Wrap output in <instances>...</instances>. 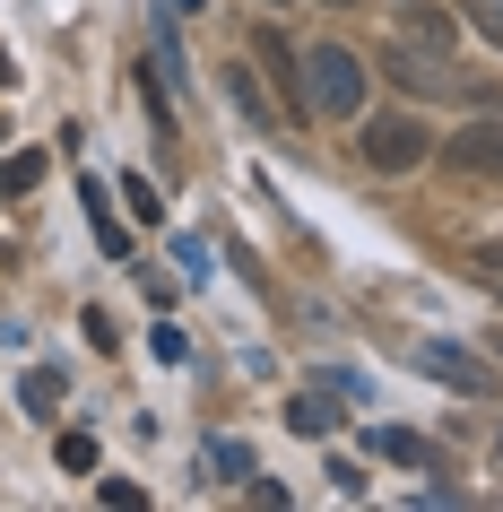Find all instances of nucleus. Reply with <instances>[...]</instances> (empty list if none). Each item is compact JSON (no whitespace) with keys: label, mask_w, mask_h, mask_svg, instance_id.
<instances>
[{"label":"nucleus","mask_w":503,"mask_h":512,"mask_svg":"<svg viewBox=\"0 0 503 512\" xmlns=\"http://www.w3.org/2000/svg\"><path fill=\"white\" fill-rule=\"evenodd\" d=\"M304 105H313L321 122H356V113H365V53L313 44V53H304Z\"/></svg>","instance_id":"obj_1"},{"label":"nucleus","mask_w":503,"mask_h":512,"mask_svg":"<svg viewBox=\"0 0 503 512\" xmlns=\"http://www.w3.org/2000/svg\"><path fill=\"white\" fill-rule=\"evenodd\" d=\"M356 148H365L373 174H408V165L434 157V131H425L417 113H373L365 131H356Z\"/></svg>","instance_id":"obj_2"},{"label":"nucleus","mask_w":503,"mask_h":512,"mask_svg":"<svg viewBox=\"0 0 503 512\" xmlns=\"http://www.w3.org/2000/svg\"><path fill=\"white\" fill-rule=\"evenodd\" d=\"M408 365H417L425 382H443V391H469V400H495V391H503V374L486 365V356H469L460 339H417Z\"/></svg>","instance_id":"obj_3"},{"label":"nucleus","mask_w":503,"mask_h":512,"mask_svg":"<svg viewBox=\"0 0 503 512\" xmlns=\"http://www.w3.org/2000/svg\"><path fill=\"white\" fill-rule=\"evenodd\" d=\"M434 157L451 174H469V183H503V122H469V131H451Z\"/></svg>","instance_id":"obj_4"},{"label":"nucleus","mask_w":503,"mask_h":512,"mask_svg":"<svg viewBox=\"0 0 503 512\" xmlns=\"http://www.w3.org/2000/svg\"><path fill=\"white\" fill-rule=\"evenodd\" d=\"M226 105L252 122V131H278V113H269V96H261V79L243 70V61H226Z\"/></svg>","instance_id":"obj_5"},{"label":"nucleus","mask_w":503,"mask_h":512,"mask_svg":"<svg viewBox=\"0 0 503 512\" xmlns=\"http://www.w3.org/2000/svg\"><path fill=\"white\" fill-rule=\"evenodd\" d=\"M287 426H295V434H313V443H330V434H339V408H330V391H295V400H287Z\"/></svg>","instance_id":"obj_6"},{"label":"nucleus","mask_w":503,"mask_h":512,"mask_svg":"<svg viewBox=\"0 0 503 512\" xmlns=\"http://www.w3.org/2000/svg\"><path fill=\"white\" fill-rule=\"evenodd\" d=\"M61 391H70V374H61V365H27V382H18V408H27V417H53Z\"/></svg>","instance_id":"obj_7"},{"label":"nucleus","mask_w":503,"mask_h":512,"mask_svg":"<svg viewBox=\"0 0 503 512\" xmlns=\"http://www.w3.org/2000/svg\"><path fill=\"white\" fill-rule=\"evenodd\" d=\"M365 452H373V460H399V469H425V434H408V426H373V434H365Z\"/></svg>","instance_id":"obj_8"},{"label":"nucleus","mask_w":503,"mask_h":512,"mask_svg":"<svg viewBox=\"0 0 503 512\" xmlns=\"http://www.w3.org/2000/svg\"><path fill=\"white\" fill-rule=\"evenodd\" d=\"M209 469L226 486H252V443H243V434H209Z\"/></svg>","instance_id":"obj_9"},{"label":"nucleus","mask_w":503,"mask_h":512,"mask_svg":"<svg viewBox=\"0 0 503 512\" xmlns=\"http://www.w3.org/2000/svg\"><path fill=\"white\" fill-rule=\"evenodd\" d=\"M44 183V148H18V157H0V200H27Z\"/></svg>","instance_id":"obj_10"},{"label":"nucleus","mask_w":503,"mask_h":512,"mask_svg":"<svg viewBox=\"0 0 503 512\" xmlns=\"http://www.w3.org/2000/svg\"><path fill=\"white\" fill-rule=\"evenodd\" d=\"M79 200H87V226H96V243H105L113 261H122V252H131V235H122V226H113V209H105V191L87 183V191H79Z\"/></svg>","instance_id":"obj_11"},{"label":"nucleus","mask_w":503,"mask_h":512,"mask_svg":"<svg viewBox=\"0 0 503 512\" xmlns=\"http://www.w3.org/2000/svg\"><path fill=\"white\" fill-rule=\"evenodd\" d=\"M53 460L70 469V478H87V469H96V434H61V443H53Z\"/></svg>","instance_id":"obj_12"},{"label":"nucleus","mask_w":503,"mask_h":512,"mask_svg":"<svg viewBox=\"0 0 503 512\" xmlns=\"http://www.w3.org/2000/svg\"><path fill=\"white\" fill-rule=\"evenodd\" d=\"M408 35H417V44H434V53H443V44H451V18H443V9H417V18H408Z\"/></svg>","instance_id":"obj_13"},{"label":"nucleus","mask_w":503,"mask_h":512,"mask_svg":"<svg viewBox=\"0 0 503 512\" xmlns=\"http://www.w3.org/2000/svg\"><path fill=\"white\" fill-rule=\"evenodd\" d=\"M469 27L486 35V44H503V0H469Z\"/></svg>","instance_id":"obj_14"},{"label":"nucleus","mask_w":503,"mask_h":512,"mask_svg":"<svg viewBox=\"0 0 503 512\" xmlns=\"http://www.w3.org/2000/svg\"><path fill=\"white\" fill-rule=\"evenodd\" d=\"M148 348H157V365H183V356H191V348H183V330H174V322H157V330H148Z\"/></svg>","instance_id":"obj_15"},{"label":"nucleus","mask_w":503,"mask_h":512,"mask_svg":"<svg viewBox=\"0 0 503 512\" xmlns=\"http://www.w3.org/2000/svg\"><path fill=\"white\" fill-rule=\"evenodd\" d=\"M174 261H183V278H209V243L183 235V243H174Z\"/></svg>","instance_id":"obj_16"},{"label":"nucleus","mask_w":503,"mask_h":512,"mask_svg":"<svg viewBox=\"0 0 503 512\" xmlns=\"http://www.w3.org/2000/svg\"><path fill=\"white\" fill-rule=\"evenodd\" d=\"M79 330H87V348H96V356H113V348H122V339H113V322L96 313V304H87V322H79Z\"/></svg>","instance_id":"obj_17"},{"label":"nucleus","mask_w":503,"mask_h":512,"mask_svg":"<svg viewBox=\"0 0 503 512\" xmlns=\"http://www.w3.org/2000/svg\"><path fill=\"white\" fill-rule=\"evenodd\" d=\"M96 495H105V504H113V512H139V504H148V495H139V486H131V478H105V486H96Z\"/></svg>","instance_id":"obj_18"},{"label":"nucleus","mask_w":503,"mask_h":512,"mask_svg":"<svg viewBox=\"0 0 503 512\" xmlns=\"http://www.w3.org/2000/svg\"><path fill=\"white\" fill-rule=\"evenodd\" d=\"M252 504H261V512H287V486H278V478H261V469H252Z\"/></svg>","instance_id":"obj_19"},{"label":"nucleus","mask_w":503,"mask_h":512,"mask_svg":"<svg viewBox=\"0 0 503 512\" xmlns=\"http://www.w3.org/2000/svg\"><path fill=\"white\" fill-rule=\"evenodd\" d=\"M477 278H486V287L503 296V243H486V252H477Z\"/></svg>","instance_id":"obj_20"},{"label":"nucleus","mask_w":503,"mask_h":512,"mask_svg":"<svg viewBox=\"0 0 503 512\" xmlns=\"http://www.w3.org/2000/svg\"><path fill=\"white\" fill-rule=\"evenodd\" d=\"M9 79H18V61H9V53H0V87H9Z\"/></svg>","instance_id":"obj_21"},{"label":"nucleus","mask_w":503,"mask_h":512,"mask_svg":"<svg viewBox=\"0 0 503 512\" xmlns=\"http://www.w3.org/2000/svg\"><path fill=\"white\" fill-rule=\"evenodd\" d=\"M174 9H200V0H174Z\"/></svg>","instance_id":"obj_22"},{"label":"nucleus","mask_w":503,"mask_h":512,"mask_svg":"<svg viewBox=\"0 0 503 512\" xmlns=\"http://www.w3.org/2000/svg\"><path fill=\"white\" fill-rule=\"evenodd\" d=\"M330 9H347V0H330Z\"/></svg>","instance_id":"obj_23"}]
</instances>
